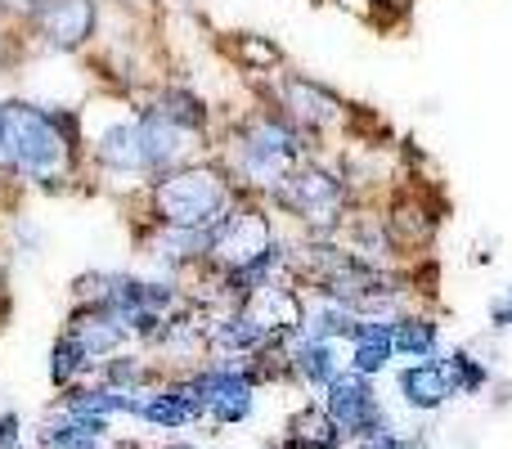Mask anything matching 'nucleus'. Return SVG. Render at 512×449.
I'll return each mask as SVG.
<instances>
[{"mask_svg": "<svg viewBox=\"0 0 512 449\" xmlns=\"http://www.w3.org/2000/svg\"><path fill=\"white\" fill-rule=\"evenodd\" d=\"M5 135L18 189L68 194L77 180H86V117L77 104L5 99Z\"/></svg>", "mask_w": 512, "mask_h": 449, "instance_id": "nucleus-1", "label": "nucleus"}, {"mask_svg": "<svg viewBox=\"0 0 512 449\" xmlns=\"http://www.w3.org/2000/svg\"><path fill=\"white\" fill-rule=\"evenodd\" d=\"M324 153L279 104H270L265 95H256L252 108L221 117L216 126V149L212 158L225 167V176L234 180V189L248 198H265L292 167H301L306 158Z\"/></svg>", "mask_w": 512, "mask_h": 449, "instance_id": "nucleus-2", "label": "nucleus"}, {"mask_svg": "<svg viewBox=\"0 0 512 449\" xmlns=\"http://www.w3.org/2000/svg\"><path fill=\"white\" fill-rule=\"evenodd\" d=\"M81 117H86V180L122 203H140L153 185V171L135 117V95L86 104Z\"/></svg>", "mask_w": 512, "mask_h": 449, "instance_id": "nucleus-3", "label": "nucleus"}, {"mask_svg": "<svg viewBox=\"0 0 512 449\" xmlns=\"http://www.w3.org/2000/svg\"><path fill=\"white\" fill-rule=\"evenodd\" d=\"M261 203L279 216V225L288 229V234L333 238V234L346 229L351 212L364 203V198L355 194V185L342 171L337 153L324 149V153H315V158H306L301 167H292L288 176L261 198Z\"/></svg>", "mask_w": 512, "mask_h": 449, "instance_id": "nucleus-4", "label": "nucleus"}, {"mask_svg": "<svg viewBox=\"0 0 512 449\" xmlns=\"http://www.w3.org/2000/svg\"><path fill=\"white\" fill-rule=\"evenodd\" d=\"M234 198H239V189L225 176L221 162L198 158L189 167L171 171V176L153 180L149 194L135 203V212H140V221L167 229H212L230 212Z\"/></svg>", "mask_w": 512, "mask_h": 449, "instance_id": "nucleus-5", "label": "nucleus"}, {"mask_svg": "<svg viewBox=\"0 0 512 449\" xmlns=\"http://www.w3.org/2000/svg\"><path fill=\"white\" fill-rule=\"evenodd\" d=\"M256 95L279 104L319 149H333V144H342L346 135H351L355 104L342 90H333L328 81L310 77V72H301V68H283V72H274L270 81H256Z\"/></svg>", "mask_w": 512, "mask_h": 449, "instance_id": "nucleus-6", "label": "nucleus"}, {"mask_svg": "<svg viewBox=\"0 0 512 449\" xmlns=\"http://www.w3.org/2000/svg\"><path fill=\"white\" fill-rule=\"evenodd\" d=\"M23 32L36 50L54 54V59H77L99 45L104 0H41Z\"/></svg>", "mask_w": 512, "mask_h": 449, "instance_id": "nucleus-7", "label": "nucleus"}, {"mask_svg": "<svg viewBox=\"0 0 512 449\" xmlns=\"http://www.w3.org/2000/svg\"><path fill=\"white\" fill-rule=\"evenodd\" d=\"M198 400H203L207 427H243L256 414V378L248 373V360H221V355H207L198 369H189Z\"/></svg>", "mask_w": 512, "mask_h": 449, "instance_id": "nucleus-8", "label": "nucleus"}, {"mask_svg": "<svg viewBox=\"0 0 512 449\" xmlns=\"http://www.w3.org/2000/svg\"><path fill=\"white\" fill-rule=\"evenodd\" d=\"M279 234H283L279 216H274L270 207L261 203V198L239 194L230 203V212H225L221 221L212 225V265H207L203 274L234 270V265L252 261V256H261Z\"/></svg>", "mask_w": 512, "mask_h": 449, "instance_id": "nucleus-9", "label": "nucleus"}, {"mask_svg": "<svg viewBox=\"0 0 512 449\" xmlns=\"http://www.w3.org/2000/svg\"><path fill=\"white\" fill-rule=\"evenodd\" d=\"M319 405H324L328 418L342 427L346 445L364 441V436L382 432V427L391 423L387 405H382V396H378V378H364V373H351V369H342L333 382H328Z\"/></svg>", "mask_w": 512, "mask_h": 449, "instance_id": "nucleus-10", "label": "nucleus"}, {"mask_svg": "<svg viewBox=\"0 0 512 449\" xmlns=\"http://www.w3.org/2000/svg\"><path fill=\"white\" fill-rule=\"evenodd\" d=\"M135 423H144L149 432H162V436H180L189 427H203L207 414H203V400H198L189 373H167L158 387L144 391Z\"/></svg>", "mask_w": 512, "mask_h": 449, "instance_id": "nucleus-11", "label": "nucleus"}, {"mask_svg": "<svg viewBox=\"0 0 512 449\" xmlns=\"http://www.w3.org/2000/svg\"><path fill=\"white\" fill-rule=\"evenodd\" d=\"M270 346V328L252 315V306H212L207 310V351L221 360H252Z\"/></svg>", "mask_w": 512, "mask_h": 449, "instance_id": "nucleus-12", "label": "nucleus"}, {"mask_svg": "<svg viewBox=\"0 0 512 449\" xmlns=\"http://www.w3.org/2000/svg\"><path fill=\"white\" fill-rule=\"evenodd\" d=\"M283 364H288V382L310 396H324V387L346 369V355L337 342H319V337L297 333L283 346Z\"/></svg>", "mask_w": 512, "mask_h": 449, "instance_id": "nucleus-13", "label": "nucleus"}, {"mask_svg": "<svg viewBox=\"0 0 512 449\" xmlns=\"http://www.w3.org/2000/svg\"><path fill=\"white\" fill-rule=\"evenodd\" d=\"M63 328L81 337V346L95 355V364H104L108 355H117V351H126V346H135L131 324H126L117 310L90 306V301H72V310H68V319H63Z\"/></svg>", "mask_w": 512, "mask_h": 449, "instance_id": "nucleus-14", "label": "nucleus"}, {"mask_svg": "<svg viewBox=\"0 0 512 449\" xmlns=\"http://www.w3.org/2000/svg\"><path fill=\"white\" fill-rule=\"evenodd\" d=\"M396 396H400V405L418 418L441 414V409L454 400L450 373H445L441 355H436V360H405L400 364L396 369Z\"/></svg>", "mask_w": 512, "mask_h": 449, "instance_id": "nucleus-15", "label": "nucleus"}, {"mask_svg": "<svg viewBox=\"0 0 512 449\" xmlns=\"http://www.w3.org/2000/svg\"><path fill=\"white\" fill-rule=\"evenodd\" d=\"M342 355H346V369H351V373H364V378H382V373L396 364V328H391V319H382V315H360L355 333L346 337Z\"/></svg>", "mask_w": 512, "mask_h": 449, "instance_id": "nucleus-16", "label": "nucleus"}, {"mask_svg": "<svg viewBox=\"0 0 512 449\" xmlns=\"http://www.w3.org/2000/svg\"><path fill=\"white\" fill-rule=\"evenodd\" d=\"M382 212H387L391 234H396V243L405 247V252L432 247L441 216H436V207H427V203H423V194H418L414 185H405V189H396V194L382 198Z\"/></svg>", "mask_w": 512, "mask_h": 449, "instance_id": "nucleus-17", "label": "nucleus"}, {"mask_svg": "<svg viewBox=\"0 0 512 449\" xmlns=\"http://www.w3.org/2000/svg\"><path fill=\"white\" fill-rule=\"evenodd\" d=\"M59 409L72 418H104V423H113V418H140V396L108 387V382L95 373V378L59 391Z\"/></svg>", "mask_w": 512, "mask_h": 449, "instance_id": "nucleus-18", "label": "nucleus"}, {"mask_svg": "<svg viewBox=\"0 0 512 449\" xmlns=\"http://www.w3.org/2000/svg\"><path fill=\"white\" fill-rule=\"evenodd\" d=\"M36 441L45 449H126L113 436V423H104V418H72L63 409L45 418Z\"/></svg>", "mask_w": 512, "mask_h": 449, "instance_id": "nucleus-19", "label": "nucleus"}, {"mask_svg": "<svg viewBox=\"0 0 512 449\" xmlns=\"http://www.w3.org/2000/svg\"><path fill=\"white\" fill-rule=\"evenodd\" d=\"M391 328H396V360H436V355L445 351L441 315H432V310H423V306L396 315Z\"/></svg>", "mask_w": 512, "mask_h": 449, "instance_id": "nucleus-20", "label": "nucleus"}, {"mask_svg": "<svg viewBox=\"0 0 512 449\" xmlns=\"http://www.w3.org/2000/svg\"><path fill=\"white\" fill-rule=\"evenodd\" d=\"M99 378H104L108 387H117V391L144 396L149 387H158V382L167 378V369L158 364V355L153 351H144V346H126V351L108 355V360L99 364Z\"/></svg>", "mask_w": 512, "mask_h": 449, "instance_id": "nucleus-21", "label": "nucleus"}, {"mask_svg": "<svg viewBox=\"0 0 512 449\" xmlns=\"http://www.w3.org/2000/svg\"><path fill=\"white\" fill-rule=\"evenodd\" d=\"M342 445H346L342 427L328 418L324 405H301L279 436V449H342Z\"/></svg>", "mask_w": 512, "mask_h": 449, "instance_id": "nucleus-22", "label": "nucleus"}, {"mask_svg": "<svg viewBox=\"0 0 512 449\" xmlns=\"http://www.w3.org/2000/svg\"><path fill=\"white\" fill-rule=\"evenodd\" d=\"M50 387H59V391H68V387H77V382H86V378H95L99 373V364H95V355L81 346V337L77 333H68V328H59V337L50 342Z\"/></svg>", "mask_w": 512, "mask_h": 449, "instance_id": "nucleus-23", "label": "nucleus"}, {"mask_svg": "<svg viewBox=\"0 0 512 449\" xmlns=\"http://www.w3.org/2000/svg\"><path fill=\"white\" fill-rule=\"evenodd\" d=\"M225 54H230V59L239 63V72H248L252 81H270L274 72L288 68L279 41H270V36H261V32H234L230 41H225Z\"/></svg>", "mask_w": 512, "mask_h": 449, "instance_id": "nucleus-24", "label": "nucleus"}, {"mask_svg": "<svg viewBox=\"0 0 512 449\" xmlns=\"http://www.w3.org/2000/svg\"><path fill=\"white\" fill-rule=\"evenodd\" d=\"M441 364H445V373H450L454 396H463V400L486 396L490 382H495V369H490V360H481L472 346H445Z\"/></svg>", "mask_w": 512, "mask_h": 449, "instance_id": "nucleus-25", "label": "nucleus"}, {"mask_svg": "<svg viewBox=\"0 0 512 449\" xmlns=\"http://www.w3.org/2000/svg\"><path fill=\"white\" fill-rule=\"evenodd\" d=\"M360 315L342 301H324V297H310L306 301V319H301V333L306 337H319V342H337L346 346V337L355 333Z\"/></svg>", "mask_w": 512, "mask_h": 449, "instance_id": "nucleus-26", "label": "nucleus"}, {"mask_svg": "<svg viewBox=\"0 0 512 449\" xmlns=\"http://www.w3.org/2000/svg\"><path fill=\"white\" fill-rule=\"evenodd\" d=\"M351 449H432V432H423V427H382V432L364 436V441H351Z\"/></svg>", "mask_w": 512, "mask_h": 449, "instance_id": "nucleus-27", "label": "nucleus"}, {"mask_svg": "<svg viewBox=\"0 0 512 449\" xmlns=\"http://www.w3.org/2000/svg\"><path fill=\"white\" fill-rule=\"evenodd\" d=\"M486 319H490V328H495V333H512V283L504 292H495V297H490Z\"/></svg>", "mask_w": 512, "mask_h": 449, "instance_id": "nucleus-28", "label": "nucleus"}, {"mask_svg": "<svg viewBox=\"0 0 512 449\" xmlns=\"http://www.w3.org/2000/svg\"><path fill=\"white\" fill-rule=\"evenodd\" d=\"M0 449H27V441H23V414H14V409H5V414H0Z\"/></svg>", "mask_w": 512, "mask_h": 449, "instance_id": "nucleus-29", "label": "nucleus"}, {"mask_svg": "<svg viewBox=\"0 0 512 449\" xmlns=\"http://www.w3.org/2000/svg\"><path fill=\"white\" fill-rule=\"evenodd\" d=\"M41 0H0V23H14V27H27V18L36 14Z\"/></svg>", "mask_w": 512, "mask_h": 449, "instance_id": "nucleus-30", "label": "nucleus"}, {"mask_svg": "<svg viewBox=\"0 0 512 449\" xmlns=\"http://www.w3.org/2000/svg\"><path fill=\"white\" fill-rule=\"evenodd\" d=\"M0 185H14V167H9V135H5V99H0Z\"/></svg>", "mask_w": 512, "mask_h": 449, "instance_id": "nucleus-31", "label": "nucleus"}, {"mask_svg": "<svg viewBox=\"0 0 512 449\" xmlns=\"http://www.w3.org/2000/svg\"><path fill=\"white\" fill-rule=\"evenodd\" d=\"M162 449H203V445H198V441H185V436H171V441L162 445Z\"/></svg>", "mask_w": 512, "mask_h": 449, "instance_id": "nucleus-32", "label": "nucleus"}, {"mask_svg": "<svg viewBox=\"0 0 512 449\" xmlns=\"http://www.w3.org/2000/svg\"><path fill=\"white\" fill-rule=\"evenodd\" d=\"M0 63H9V36H5V27H0Z\"/></svg>", "mask_w": 512, "mask_h": 449, "instance_id": "nucleus-33", "label": "nucleus"}]
</instances>
